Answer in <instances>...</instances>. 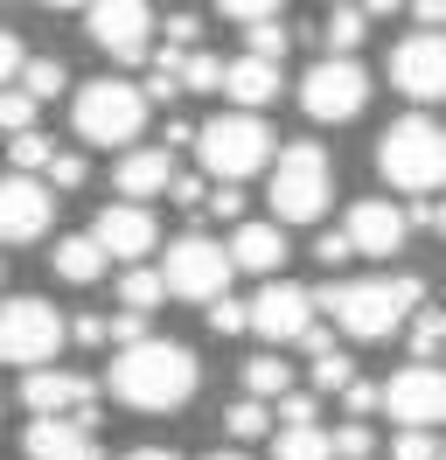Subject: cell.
I'll return each mask as SVG.
<instances>
[{
    "mask_svg": "<svg viewBox=\"0 0 446 460\" xmlns=\"http://www.w3.org/2000/svg\"><path fill=\"white\" fill-rule=\"evenodd\" d=\"M223 98H230L237 112L272 105V98H279V63H265V57H230V84H223Z\"/></svg>",
    "mask_w": 446,
    "mask_h": 460,
    "instance_id": "44dd1931",
    "label": "cell"
},
{
    "mask_svg": "<svg viewBox=\"0 0 446 460\" xmlns=\"http://www.w3.org/2000/svg\"><path fill=\"white\" fill-rule=\"evenodd\" d=\"M70 335H77L84 349H105V342H112V328H105V321H98V314H84V321H70Z\"/></svg>",
    "mask_w": 446,
    "mask_h": 460,
    "instance_id": "bcb514c9",
    "label": "cell"
},
{
    "mask_svg": "<svg viewBox=\"0 0 446 460\" xmlns=\"http://www.w3.org/2000/svg\"><path fill=\"white\" fill-rule=\"evenodd\" d=\"M22 404L35 419H84V426H98V391L70 370H28L22 376Z\"/></svg>",
    "mask_w": 446,
    "mask_h": 460,
    "instance_id": "4fadbf2b",
    "label": "cell"
},
{
    "mask_svg": "<svg viewBox=\"0 0 446 460\" xmlns=\"http://www.w3.org/2000/svg\"><path fill=\"white\" fill-rule=\"evenodd\" d=\"M161 272H167V287H174V300H223L230 293V272H237V259L223 252L217 237H202V230H182L174 244H167V259H161Z\"/></svg>",
    "mask_w": 446,
    "mask_h": 460,
    "instance_id": "52a82bcc",
    "label": "cell"
},
{
    "mask_svg": "<svg viewBox=\"0 0 446 460\" xmlns=\"http://www.w3.org/2000/svg\"><path fill=\"white\" fill-rule=\"evenodd\" d=\"M314 259L321 265H349L356 259V237H349V230H321V237H314Z\"/></svg>",
    "mask_w": 446,
    "mask_h": 460,
    "instance_id": "f35d334b",
    "label": "cell"
},
{
    "mask_svg": "<svg viewBox=\"0 0 446 460\" xmlns=\"http://www.w3.org/2000/svg\"><path fill=\"white\" fill-rule=\"evenodd\" d=\"M405 335H412V356H418V363H433V356L446 349V314H440V307H418Z\"/></svg>",
    "mask_w": 446,
    "mask_h": 460,
    "instance_id": "f1b7e54d",
    "label": "cell"
},
{
    "mask_svg": "<svg viewBox=\"0 0 446 460\" xmlns=\"http://www.w3.org/2000/svg\"><path fill=\"white\" fill-rule=\"evenodd\" d=\"M362 7H370V14H390V7H405V0H362Z\"/></svg>",
    "mask_w": 446,
    "mask_h": 460,
    "instance_id": "816d5d0a",
    "label": "cell"
},
{
    "mask_svg": "<svg viewBox=\"0 0 446 460\" xmlns=\"http://www.w3.org/2000/svg\"><path fill=\"white\" fill-rule=\"evenodd\" d=\"M126 460H174V454H167V447H133Z\"/></svg>",
    "mask_w": 446,
    "mask_h": 460,
    "instance_id": "f907efd6",
    "label": "cell"
},
{
    "mask_svg": "<svg viewBox=\"0 0 446 460\" xmlns=\"http://www.w3.org/2000/svg\"><path fill=\"white\" fill-rule=\"evenodd\" d=\"M342 398H349V411H356V419H370V411H384V384H370V376H356V384H349Z\"/></svg>",
    "mask_w": 446,
    "mask_h": 460,
    "instance_id": "60d3db41",
    "label": "cell"
},
{
    "mask_svg": "<svg viewBox=\"0 0 446 460\" xmlns=\"http://www.w3.org/2000/svg\"><path fill=\"white\" fill-rule=\"evenodd\" d=\"M349 237H356V252L362 259H397L405 252V237H412V217L397 209V202H384V196H362L356 209H349Z\"/></svg>",
    "mask_w": 446,
    "mask_h": 460,
    "instance_id": "2e32d148",
    "label": "cell"
},
{
    "mask_svg": "<svg viewBox=\"0 0 446 460\" xmlns=\"http://www.w3.org/2000/svg\"><path fill=\"white\" fill-rule=\"evenodd\" d=\"M210 217H223V224H245V181H217V189H210Z\"/></svg>",
    "mask_w": 446,
    "mask_h": 460,
    "instance_id": "74e56055",
    "label": "cell"
},
{
    "mask_svg": "<svg viewBox=\"0 0 446 460\" xmlns=\"http://www.w3.org/2000/svg\"><path fill=\"white\" fill-rule=\"evenodd\" d=\"M195 384H202V370H195V356L182 342H133L105 370V391L126 411H182L195 398Z\"/></svg>",
    "mask_w": 446,
    "mask_h": 460,
    "instance_id": "6da1fadb",
    "label": "cell"
},
{
    "mask_svg": "<svg viewBox=\"0 0 446 460\" xmlns=\"http://www.w3.org/2000/svg\"><path fill=\"white\" fill-rule=\"evenodd\" d=\"M182 91H189V84H182L174 70H154V77H147V98H161V105H167V98H182Z\"/></svg>",
    "mask_w": 446,
    "mask_h": 460,
    "instance_id": "7dc6e473",
    "label": "cell"
},
{
    "mask_svg": "<svg viewBox=\"0 0 446 460\" xmlns=\"http://www.w3.org/2000/svg\"><path fill=\"white\" fill-rule=\"evenodd\" d=\"M377 168H384L390 189H405V196H433L446 181V133L433 119H397L377 146Z\"/></svg>",
    "mask_w": 446,
    "mask_h": 460,
    "instance_id": "5b68a950",
    "label": "cell"
},
{
    "mask_svg": "<svg viewBox=\"0 0 446 460\" xmlns=\"http://www.w3.org/2000/svg\"><path fill=\"white\" fill-rule=\"evenodd\" d=\"M105 265H112V252L98 244V230H77V237H63V244H56V272H63L70 287H98V279H105Z\"/></svg>",
    "mask_w": 446,
    "mask_h": 460,
    "instance_id": "7402d4cb",
    "label": "cell"
},
{
    "mask_svg": "<svg viewBox=\"0 0 446 460\" xmlns=\"http://www.w3.org/2000/svg\"><path fill=\"white\" fill-rule=\"evenodd\" d=\"M119 196L126 202H147V196H167L174 189V161H167V146H133V154H119Z\"/></svg>",
    "mask_w": 446,
    "mask_h": 460,
    "instance_id": "d6986e66",
    "label": "cell"
},
{
    "mask_svg": "<svg viewBox=\"0 0 446 460\" xmlns=\"http://www.w3.org/2000/svg\"><path fill=\"white\" fill-rule=\"evenodd\" d=\"M334 454H342V460H370V454H377V432L362 426V419H349V426L334 432Z\"/></svg>",
    "mask_w": 446,
    "mask_h": 460,
    "instance_id": "d590c367",
    "label": "cell"
},
{
    "mask_svg": "<svg viewBox=\"0 0 446 460\" xmlns=\"http://www.w3.org/2000/svg\"><path fill=\"white\" fill-rule=\"evenodd\" d=\"M22 454L28 460H105L84 419H35V426L22 432Z\"/></svg>",
    "mask_w": 446,
    "mask_h": 460,
    "instance_id": "ac0fdd59",
    "label": "cell"
},
{
    "mask_svg": "<svg viewBox=\"0 0 446 460\" xmlns=\"http://www.w3.org/2000/svg\"><path fill=\"white\" fill-rule=\"evenodd\" d=\"M35 105H42V98H28L22 84L7 91V105H0V119H7V133H28V126H35Z\"/></svg>",
    "mask_w": 446,
    "mask_h": 460,
    "instance_id": "ab89813d",
    "label": "cell"
},
{
    "mask_svg": "<svg viewBox=\"0 0 446 460\" xmlns=\"http://www.w3.org/2000/svg\"><path fill=\"white\" fill-rule=\"evenodd\" d=\"M314 314H321V300L307 287L272 279V287H258V300H251V335H265V342H314L321 335Z\"/></svg>",
    "mask_w": 446,
    "mask_h": 460,
    "instance_id": "30bf717a",
    "label": "cell"
},
{
    "mask_svg": "<svg viewBox=\"0 0 446 460\" xmlns=\"http://www.w3.org/2000/svg\"><path fill=\"white\" fill-rule=\"evenodd\" d=\"M440 237H446V202H440Z\"/></svg>",
    "mask_w": 446,
    "mask_h": 460,
    "instance_id": "db71d44e",
    "label": "cell"
},
{
    "mask_svg": "<svg viewBox=\"0 0 446 460\" xmlns=\"http://www.w3.org/2000/svg\"><path fill=\"white\" fill-rule=\"evenodd\" d=\"M272 460H342V454H334V432H321V426H279Z\"/></svg>",
    "mask_w": 446,
    "mask_h": 460,
    "instance_id": "603a6c76",
    "label": "cell"
},
{
    "mask_svg": "<svg viewBox=\"0 0 446 460\" xmlns=\"http://www.w3.org/2000/svg\"><path fill=\"white\" fill-rule=\"evenodd\" d=\"M265 196H272V217H279V224H321V217H328V202H334L328 154H321L314 140L286 146V154L272 161V174H265Z\"/></svg>",
    "mask_w": 446,
    "mask_h": 460,
    "instance_id": "3957f363",
    "label": "cell"
},
{
    "mask_svg": "<svg viewBox=\"0 0 446 460\" xmlns=\"http://www.w3.org/2000/svg\"><path fill=\"white\" fill-rule=\"evenodd\" d=\"M390 84L418 98V105H446V35L440 29H418L390 49Z\"/></svg>",
    "mask_w": 446,
    "mask_h": 460,
    "instance_id": "8fae6325",
    "label": "cell"
},
{
    "mask_svg": "<svg viewBox=\"0 0 446 460\" xmlns=\"http://www.w3.org/2000/svg\"><path fill=\"white\" fill-rule=\"evenodd\" d=\"M49 181H56V189H84V181H91V168H84V154H56Z\"/></svg>",
    "mask_w": 446,
    "mask_h": 460,
    "instance_id": "7bdbcfd3",
    "label": "cell"
},
{
    "mask_svg": "<svg viewBox=\"0 0 446 460\" xmlns=\"http://www.w3.org/2000/svg\"><path fill=\"white\" fill-rule=\"evenodd\" d=\"M63 335H70V321L56 314L42 293H14L7 300V363L14 370H49L56 363V349H63Z\"/></svg>",
    "mask_w": 446,
    "mask_h": 460,
    "instance_id": "9c48e42d",
    "label": "cell"
},
{
    "mask_svg": "<svg viewBox=\"0 0 446 460\" xmlns=\"http://www.w3.org/2000/svg\"><path fill=\"white\" fill-rule=\"evenodd\" d=\"M362 105H370V70L356 57H321L300 77V112L314 126H349Z\"/></svg>",
    "mask_w": 446,
    "mask_h": 460,
    "instance_id": "ba28073f",
    "label": "cell"
},
{
    "mask_svg": "<svg viewBox=\"0 0 446 460\" xmlns=\"http://www.w3.org/2000/svg\"><path fill=\"white\" fill-rule=\"evenodd\" d=\"M362 29H370V7H362V0H334L328 7V49L334 57H356Z\"/></svg>",
    "mask_w": 446,
    "mask_h": 460,
    "instance_id": "cb8c5ba5",
    "label": "cell"
},
{
    "mask_svg": "<svg viewBox=\"0 0 446 460\" xmlns=\"http://www.w3.org/2000/svg\"><path fill=\"white\" fill-rule=\"evenodd\" d=\"M321 314L342 321V335L356 342H384L397 328H412V314L425 307V279L412 272H390V279H349V287H321Z\"/></svg>",
    "mask_w": 446,
    "mask_h": 460,
    "instance_id": "7a4b0ae2",
    "label": "cell"
},
{
    "mask_svg": "<svg viewBox=\"0 0 446 460\" xmlns=\"http://www.w3.org/2000/svg\"><path fill=\"white\" fill-rule=\"evenodd\" d=\"M390 454L397 460H440V432H425V426H397V439H390Z\"/></svg>",
    "mask_w": 446,
    "mask_h": 460,
    "instance_id": "1f68e13d",
    "label": "cell"
},
{
    "mask_svg": "<svg viewBox=\"0 0 446 460\" xmlns=\"http://www.w3.org/2000/svg\"><path fill=\"white\" fill-rule=\"evenodd\" d=\"M279 426H314V391H286L279 398Z\"/></svg>",
    "mask_w": 446,
    "mask_h": 460,
    "instance_id": "b9f144b4",
    "label": "cell"
},
{
    "mask_svg": "<svg viewBox=\"0 0 446 460\" xmlns=\"http://www.w3.org/2000/svg\"><path fill=\"white\" fill-rule=\"evenodd\" d=\"M384 411L397 419V426L440 432L446 426V370L440 363H405V370L384 384Z\"/></svg>",
    "mask_w": 446,
    "mask_h": 460,
    "instance_id": "7c38bea8",
    "label": "cell"
},
{
    "mask_svg": "<svg viewBox=\"0 0 446 460\" xmlns=\"http://www.w3.org/2000/svg\"><path fill=\"white\" fill-rule=\"evenodd\" d=\"M202 314H210V328H217V335H245V328H251V307H245V300H230V293H223V300H210Z\"/></svg>",
    "mask_w": 446,
    "mask_h": 460,
    "instance_id": "e575fe53",
    "label": "cell"
},
{
    "mask_svg": "<svg viewBox=\"0 0 446 460\" xmlns=\"http://www.w3.org/2000/svg\"><path fill=\"white\" fill-rule=\"evenodd\" d=\"M210 460H245V454H210Z\"/></svg>",
    "mask_w": 446,
    "mask_h": 460,
    "instance_id": "11a10c76",
    "label": "cell"
},
{
    "mask_svg": "<svg viewBox=\"0 0 446 460\" xmlns=\"http://www.w3.org/2000/svg\"><path fill=\"white\" fill-rule=\"evenodd\" d=\"M147 35H154V7L147 0H98L91 7V42L119 63H139L147 57Z\"/></svg>",
    "mask_w": 446,
    "mask_h": 460,
    "instance_id": "5bb4252c",
    "label": "cell"
},
{
    "mask_svg": "<svg viewBox=\"0 0 446 460\" xmlns=\"http://www.w3.org/2000/svg\"><path fill=\"white\" fill-rule=\"evenodd\" d=\"M161 140H167V146H195V140H202V126H189V119H167Z\"/></svg>",
    "mask_w": 446,
    "mask_h": 460,
    "instance_id": "c3c4849f",
    "label": "cell"
},
{
    "mask_svg": "<svg viewBox=\"0 0 446 460\" xmlns=\"http://www.w3.org/2000/svg\"><path fill=\"white\" fill-rule=\"evenodd\" d=\"M91 230H98V244H105L119 265H139L154 244H161V224H154L139 202H112V209H98V224H91Z\"/></svg>",
    "mask_w": 446,
    "mask_h": 460,
    "instance_id": "e0dca14e",
    "label": "cell"
},
{
    "mask_svg": "<svg viewBox=\"0 0 446 460\" xmlns=\"http://www.w3.org/2000/svg\"><path fill=\"white\" fill-rule=\"evenodd\" d=\"M349 384H356V363H349V356H314V391H349Z\"/></svg>",
    "mask_w": 446,
    "mask_h": 460,
    "instance_id": "836d02e7",
    "label": "cell"
},
{
    "mask_svg": "<svg viewBox=\"0 0 446 460\" xmlns=\"http://www.w3.org/2000/svg\"><path fill=\"white\" fill-rule=\"evenodd\" d=\"M195 161H202V174H217V181H251L265 161H279L272 154V126L251 119V112H223V119L202 126Z\"/></svg>",
    "mask_w": 446,
    "mask_h": 460,
    "instance_id": "8992f818",
    "label": "cell"
},
{
    "mask_svg": "<svg viewBox=\"0 0 446 460\" xmlns=\"http://www.w3.org/2000/svg\"><path fill=\"white\" fill-rule=\"evenodd\" d=\"M63 84H70V77H63V63H56V57H35V63H28V77H22V91H28V98H42V105H49Z\"/></svg>",
    "mask_w": 446,
    "mask_h": 460,
    "instance_id": "d6a6232c",
    "label": "cell"
},
{
    "mask_svg": "<svg viewBox=\"0 0 446 460\" xmlns=\"http://www.w3.org/2000/svg\"><path fill=\"white\" fill-rule=\"evenodd\" d=\"M440 460H446V454H440Z\"/></svg>",
    "mask_w": 446,
    "mask_h": 460,
    "instance_id": "9f6ffc18",
    "label": "cell"
},
{
    "mask_svg": "<svg viewBox=\"0 0 446 460\" xmlns=\"http://www.w3.org/2000/svg\"><path fill=\"white\" fill-rule=\"evenodd\" d=\"M42 7H98V0H42Z\"/></svg>",
    "mask_w": 446,
    "mask_h": 460,
    "instance_id": "f5cc1de1",
    "label": "cell"
},
{
    "mask_svg": "<svg viewBox=\"0 0 446 460\" xmlns=\"http://www.w3.org/2000/svg\"><path fill=\"white\" fill-rule=\"evenodd\" d=\"M0 217H7V244H35L42 230H56V189L35 181V174H7Z\"/></svg>",
    "mask_w": 446,
    "mask_h": 460,
    "instance_id": "9a60e30c",
    "label": "cell"
},
{
    "mask_svg": "<svg viewBox=\"0 0 446 460\" xmlns=\"http://www.w3.org/2000/svg\"><path fill=\"white\" fill-rule=\"evenodd\" d=\"M167 293L174 287H167V272H154V265H126V279H119V300H126L133 314H154Z\"/></svg>",
    "mask_w": 446,
    "mask_h": 460,
    "instance_id": "d4e9b609",
    "label": "cell"
},
{
    "mask_svg": "<svg viewBox=\"0 0 446 460\" xmlns=\"http://www.w3.org/2000/svg\"><path fill=\"white\" fill-rule=\"evenodd\" d=\"M70 119H77V140L84 146H119L133 154L139 126H147V91L139 84H119V77H98L70 98Z\"/></svg>",
    "mask_w": 446,
    "mask_h": 460,
    "instance_id": "277c9868",
    "label": "cell"
},
{
    "mask_svg": "<svg viewBox=\"0 0 446 460\" xmlns=\"http://www.w3.org/2000/svg\"><path fill=\"white\" fill-rule=\"evenodd\" d=\"M279 7H286V0H217V14H230V22H279Z\"/></svg>",
    "mask_w": 446,
    "mask_h": 460,
    "instance_id": "8d00e7d4",
    "label": "cell"
},
{
    "mask_svg": "<svg viewBox=\"0 0 446 460\" xmlns=\"http://www.w3.org/2000/svg\"><path fill=\"white\" fill-rule=\"evenodd\" d=\"M112 342H119V349H133V342H154V335H147V314H133V307H126V314L112 321Z\"/></svg>",
    "mask_w": 446,
    "mask_h": 460,
    "instance_id": "ee69618b",
    "label": "cell"
},
{
    "mask_svg": "<svg viewBox=\"0 0 446 460\" xmlns=\"http://www.w3.org/2000/svg\"><path fill=\"white\" fill-rule=\"evenodd\" d=\"M223 426H230V439H265V426H272V404H265V398H237L230 411H223Z\"/></svg>",
    "mask_w": 446,
    "mask_h": 460,
    "instance_id": "f546056e",
    "label": "cell"
},
{
    "mask_svg": "<svg viewBox=\"0 0 446 460\" xmlns=\"http://www.w3.org/2000/svg\"><path fill=\"white\" fill-rule=\"evenodd\" d=\"M245 391L272 404V398H286V391H293V370H286L279 356H251V363H245Z\"/></svg>",
    "mask_w": 446,
    "mask_h": 460,
    "instance_id": "484cf974",
    "label": "cell"
},
{
    "mask_svg": "<svg viewBox=\"0 0 446 460\" xmlns=\"http://www.w3.org/2000/svg\"><path fill=\"white\" fill-rule=\"evenodd\" d=\"M286 49H293V35L279 29V22H251V29H245V57H265V63H286Z\"/></svg>",
    "mask_w": 446,
    "mask_h": 460,
    "instance_id": "4dcf8cb0",
    "label": "cell"
},
{
    "mask_svg": "<svg viewBox=\"0 0 446 460\" xmlns=\"http://www.w3.org/2000/svg\"><path fill=\"white\" fill-rule=\"evenodd\" d=\"M174 77H182L189 91H223V84H230V63L210 57V49H189V57L174 63Z\"/></svg>",
    "mask_w": 446,
    "mask_h": 460,
    "instance_id": "4316f807",
    "label": "cell"
},
{
    "mask_svg": "<svg viewBox=\"0 0 446 460\" xmlns=\"http://www.w3.org/2000/svg\"><path fill=\"white\" fill-rule=\"evenodd\" d=\"M230 259H237V272L272 279L279 265H286V230H272V217H265V224H237L230 230Z\"/></svg>",
    "mask_w": 446,
    "mask_h": 460,
    "instance_id": "ffe728a7",
    "label": "cell"
},
{
    "mask_svg": "<svg viewBox=\"0 0 446 460\" xmlns=\"http://www.w3.org/2000/svg\"><path fill=\"white\" fill-rule=\"evenodd\" d=\"M167 202H182V209H195V202H210V189H202V174H174V189H167Z\"/></svg>",
    "mask_w": 446,
    "mask_h": 460,
    "instance_id": "f6af8a7d",
    "label": "cell"
},
{
    "mask_svg": "<svg viewBox=\"0 0 446 460\" xmlns=\"http://www.w3.org/2000/svg\"><path fill=\"white\" fill-rule=\"evenodd\" d=\"M412 14H418V29H440V22H446V0H412Z\"/></svg>",
    "mask_w": 446,
    "mask_h": 460,
    "instance_id": "681fc988",
    "label": "cell"
},
{
    "mask_svg": "<svg viewBox=\"0 0 446 460\" xmlns=\"http://www.w3.org/2000/svg\"><path fill=\"white\" fill-rule=\"evenodd\" d=\"M7 161H14V174H35V168H56V146H49V133H7Z\"/></svg>",
    "mask_w": 446,
    "mask_h": 460,
    "instance_id": "83f0119b",
    "label": "cell"
}]
</instances>
